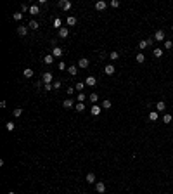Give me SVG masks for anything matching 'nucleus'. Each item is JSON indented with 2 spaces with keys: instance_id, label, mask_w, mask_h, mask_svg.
<instances>
[{
  "instance_id": "nucleus-28",
  "label": "nucleus",
  "mask_w": 173,
  "mask_h": 194,
  "mask_svg": "<svg viewBox=\"0 0 173 194\" xmlns=\"http://www.w3.org/2000/svg\"><path fill=\"white\" fill-rule=\"evenodd\" d=\"M5 128H7L9 132H12L14 128H16V125H14V123H12V121H7V123H5Z\"/></svg>"
},
{
  "instance_id": "nucleus-5",
  "label": "nucleus",
  "mask_w": 173,
  "mask_h": 194,
  "mask_svg": "<svg viewBox=\"0 0 173 194\" xmlns=\"http://www.w3.org/2000/svg\"><path fill=\"white\" fill-rule=\"evenodd\" d=\"M95 191L99 194H104L106 192V184H104V182H97V184H95Z\"/></svg>"
},
{
  "instance_id": "nucleus-38",
  "label": "nucleus",
  "mask_w": 173,
  "mask_h": 194,
  "mask_svg": "<svg viewBox=\"0 0 173 194\" xmlns=\"http://www.w3.org/2000/svg\"><path fill=\"white\" fill-rule=\"evenodd\" d=\"M28 11H29V7H28L26 4H23V5H21V12H23V14H24V12H28Z\"/></svg>"
},
{
  "instance_id": "nucleus-6",
  "label": "nucleus",
  "mask_w": 173,
  "mask_h": 194,
  "mask_svg": "<svg viewBox=\"0 0 173 194\" xmlns=\"http://www.w3.org/2000/svg\"><path fill=\"white\" fill-rule=\"evenodd\" d=\"M42 80H43V83H52V73L45 71V73L42 74Z\"/></svg>"
},
{
  "instance_id": "nucleus-29",
  "label": "nucleus",
  "mask_w": 173,
  "mask_h": 194,
  "mask_svg": "<svg viewBox=\"0 0 173 194\" xmlns=\"http://www.w3.org/2000/svg\"><path fill=\"white\" fill-rule=\"evenodd\" d=\"M171 115H163V123H171Z\"/></svg>"
},
{
  "instance_id": "nucleus-23",
  "label": "nucleus",
  "mask_w": 173,
  "mask_h": 194,
  "mask_svg": "<svg viewBox=\"0 0 173 194\" xmlns=\"http://www.w3.org/2000/svg\"><path fill=\"white\" fill-rule=\"evenodd\" d=\"M111 106H113V102H111L109 99H106V101L102 102V109H111Z\"/></svg>"
},
{
  "instance_id": "nucleus-21",
  "label": "nucleus",
  "mask_w": 173,
  "mask_h": 194,
  "mask_svg": "<svg viewBox=\"0 0 173 194\" xmlns=\"http://www.w3.org/2000/svg\"><path fill=\"white\" fill-rule=\"evenodd\" d=\"M88 99H90V101H92V104H95V102H97V101H99V95L95 94V92H92V94H90V95H88Z\"/></svg>"
},
{
  "instance_id": "nucleus-11",
  "label": "nucleus",
  "mask_w": 173,
  "mask_h": 194,
  "mask_svg": "<svg viewBox=\"0 0 173 194\" xmlns=\"http://www.w3.org/2000/svg\"><path fill=\"white\" fill-rule=\"evenodd\" d=\"M114 71H116V68L113 66V64H107V66L104 68V73L106 74H114Z\"/></svg>"
},
{
  "instance_id": "nucleus-16",
  "label": "nucleus",
  "mask_w": 173,
  "mask_h": 194,
  "mask_svg": "<svg viewBox=\"0 0 173 194\" xmlns=\"http://www.w3.org/2000/svg\"><path fill=\"white\" fill-rule=\"evenodd\" d=\"M157 118H159V113H157V111H151V113H149V120H151V121H156Z\"/></svg>"
},
{
  "instance_id": "nucleus-9",
  "label": "nucleus",
  "mask_w": 173,
  "mask_h": 194,
  "mask_svg": "<svg viewBox=\"0 0 173 194\" xmlns=\"http://www.w3.org/2000/svg\"><path fill=\"white\" fill-rule=\"evenodd\" d=\"M88 64H90V61H88L87 57H82L78 61V68H88Z\"/></svg>"
},
{
  "instance_id": "nucleus-30",
  "label": "nucleus",
  "mask_w": 173,
  "mask_h": 194,
  "mask_svg": "<svg viewBox=\"0 0 173 194\" xmlns=\"http://www.w3.org/2000/svg\"><path fill=\"white\" fill-rule=\"evenodd\" d=\"M154 57H161V56H163V49H159V47H157V49H154Z\"/></svg>"
},
{
  "instance_id": "nucleus-10",
  "label": "nucleus",
  "mask_w": 173,
  "mask_h": 194,
  "mask_svg": "<svg viewBox=\"0 0 173 194\" xmlns=\"http://www.w3.org/2000/svg\"><path fill=\"white\" fill-rule=\"evenodd\" d=\"M106 7H107V2H104V0H99V2L95 4V9H97V11H104Z\"/></svg>"
},
{
  "instance_id": "nucleus-4",
  "label": "nucleus",
  "mask_w": 173,
  "mask_h": 194,
  "mask_svg": "<svg viewBox=\"0 0 173 194\" xmlns=\"http://www.w3.org/2000/svg\"><path fill=\"white\" fill-rule=\"evenodd\" d=\"M90 113L94 116H99L100 113H102V106H97V104H92V109H90Z\"/></svg>"
},
{
  "instance_id": "nucleus-32",
  "label": "nucleus",
  "mask_w": 173,
  "mask_h": 194,
  "mask_svg": "<svg viewBox=\"0 0 173 194\" xmlns=\"http://www.w3.org/2000/svg\"><path fill=\"white\" fill-rule=\"evenodd\" d=\"M12 115L16 116V118H19V116L23 115V109H21V107H16V109H14V111H12Z\"/></svg>"
},
{
  "instance_id": "nucleus-36",
  "label": "nucleus",
  "mask_w": 173,
  "mask_h": 194,
  "mask_svg": "<svg viewBox=\"0 0 173 194\" xmlns=\"http://www.w3.org/2000/svg\"><path fill=\"white\" fill-rule=\"evenodd\" d=\"M52 87H54L52 83H43V88H45L47 92H50V90H52Z\"/></svg>"
},
{
  "instance_id": "nucleus-24",
  "label": "nucleus",
  "mask_w": 173,
  "mask_h": 194,
  "mask_svg": "<svg viewBox=\"0 0 173 194\" xmlns=\"http://www.w3.org/2000/svg\"><path fill=\"white\" fill-rule=\"evenodd\" d=\"M87 182H88V184H94V182H95V175L94 173H87Z\"/></svg>"
},
{
  "instance_id": "nucleus-26",
  "label": "nucleus",
  "mask_w": 173,
  "mask_h": 194,
  "mask_svg": "<svg viewBox=\"0 0 173 194\" xmlns=\"http://www.w3.org/2000/svg\"><path fill=\"white\" fill-rule=\"evenodd\" d=\"M109 59H113V61H116V59H120V54L116 52V50H113V52L109 54Z\"/></svg>"
},
{
  "instance_id": "nucleus-27",
  "label": "nucleus",
  "mask_w": 173,
  "mask_h": 194,
  "mask_svg": "<svg viewBox=\"0 0 173 194\" xmlns=\"http://www.w3.org/2000/svg\"><path fill=\"white\" fill-rule=\"evenodd\" d=\"M74 109H76V111H80V113L85 111V104H83V102H78L76 106H74Z\"/></svg>"
},
{
  "instance_id": "nucleus-17",
  "label": "nucleus",
  "mask_w": 173,
  "mask_h": 194,
  "mask_svg": "<svg viewBox=\"0 0 173 194\" xmlns=\"http://www.w3.org/2000/svg\"><path fill=\"white\" fill-rule=\"evenodd\" d=\"M135 61L139 62V64H142V62L145 61V56H144V54H142V52H139V54H137V56H135Z\"/></svg>"
},
{
  "instance_id": "nucleus-40",
  "label": "nucleus",
  "mask_w": 173,
  "mask_h": 194,
  "mask_svg": "<svg viewBox=\"0 0 173 194\" xmlns=\"http://www.w3.org/2000/svg\"><path fill=\"white\" fill-rule=\"evenodd\" d=\"M111 5L113 7H120V0H111Z\"/></svg>"
},
{
  "instance_id": "nucleus-19",
  "label": "nucleus",
  "mask_w": 173,
  "mask_h": 194,
  "mask_svg": "<svg viewBox=\"0 0 173 194\" xmlns=\"http://www.w3.org/2000/svg\"><path fill=\"white\" fill-rule=\"evenodd\" d=\"M33 74H35L33 69H29V68H26V69H24V78H33Z\"/></svg>"
},
{
  "instance_id": "nucleus-43",
  "label": "nucleus",
  "mask_w": 173,
  "mask_h": 194,
  "mask_svg": "<svg viewBox=\"0 0 173 194\" xmlns=\"http://www.w3.org/2000/svg\"><path fill=\"white\" fill-rule=\"evenodd\" d=\"M73 92H74V88H73V87H68V94L71 95V94H73Z\"/></svg>"
},
{
  "instance_id": "nucleus-31",
  "label": "nucleus",
  "mask_w": 173,
  "mask_h": 194,
  "mask_svg": "<svg viewBox=\"0 0 173 194\" xmlns=\"http://www.w3.org/2000/svg\"><path fill=\"white\" fill-rule=\"evenodd\" d=\"M29 28H31V29H38V23H37V21H35V19H31V21H29Z\"/></svg>"
},
{
  "instance_id": "nucleus-44",
  "label": "nucleus",
  "mask_w": 173,
  "mask_h": 194,
  "mask_svg": "<svg viewBox=\"0 0 173 194\" xmlns=\"http://www.w3.org/2000/svg\"><path fill=\"white\" fill-rule=\"evenodd\" d=\"M7 194H16V192H12V191H11V192H7Z\"/></svg>"
},
{
  "instance_id": "nucleus-1",
  "label": "nucleus",
  "mask_w": 173,
  "mask_h": 194,
  "mask_svg": "<svg viewBox=\"0 0 173 194\" xmlns=\"http://www.w3.org/2000/svg\"><path fill=\"white\" fill-rule=\"evenodd\" d=\"M57 5L62 9V11H69V9L73 7V4H71L69 0H59V2H57Z\"/></svg>"
},
{
  "instance_id": "nucleus-41",
  "label": "nucleus",
  "mask_w": 173,
  "mask_h": 194,
  "mask_svg": "<svg viewBox=\"0 0 173 194\" xmlns=\"http://www.w3.org/2000/svg\"><path fill=\"white\" fill-rule=\"evenodd\" d=\"M62 87V82H54V88H61Z\"/></svg>"
},
{
  "instance_id": "nucleus-13",
  "label": "nucleus",
  "mask_w": 173,
  "mask_h": 194,
  "mask_svg": "<svg viewBox=\"0 0 173 194\" xmlns=\"http://www.w3.org/2000/svg\"><path fill=\"white\" fill-rule=\"evenodd\" d=\"M59 37H61V38H68V37H69V29H68V28H61V29H59Z\"/></svg>"
},
{
  "instance_id": "nucleus-45",
  "label": "nucleus",
  "mask_w": 173,
  "mask_h": 194,
  "mask_svg": "<svg viewBox=\"0 0 173 194\" xmlns=\"http://www.w3.org/2000/svg\"><path fill=\"white\" fill-rule=\"evenodd\" d=\"M171 29H173V26H171Z\"/></svg>"
},
{
  "instance_id": "nucleus-12",
  "label": "nucleus",
  "mask_w": 173,
  "mask_h": 194,
  "mask_svg": "<svg viewBox=\"0 0 173 194\" xmlns=\"http://www.w3.org/2000/svg\"><path fill=\"white\" fill-rule=\"evenodd\" d=\"M17 35L26 37V35H28V28H26V26H17Z\"/></svg>"
},
{
  "instance_id": "nucleus-2",
  "label": "nucleus",
  "mask_w": 173,
  "mask_h": 194,
  "mask_svg": "<svg viewBox=\"0 0 173 194\" xmlns=\"http://www.w3.org/2000/svg\"><path fill=\"white\" fill-rule=\"evenodd\" d=\"M152 43H154L152 38H149V40H140V42H139V49L144 50V49H147V47H151Z\"/></svg>"
},
{
  "instance_id": "nucleus-15",
  "label": "nucleus",
  "mask_w": 173,
  "mask_h": 194,
  "mask_svg": "<svg viewBox=\"0 0 173 194\" xmlns=\"http://www.w3.org/2000/svg\"><path fill=\"white\" fill-rule=\"evenodd\" d=\"M29 14H31V16H37V14H40V9H38V5H31V7H29Z\"/></svg>"
},
{
  "instance_id": "nucleus-20",
  "label": "nucleus",
  "mask_w": 173,
  "mask_h": 194,
  "mask_svg": "<svg viewBox=\"0 0 173 194\" xmlns=\"http://www.w3.org/2000/svg\"><path fill=\"white\" fill-rule=\"evenodd\" d=\"M62 106L66 107V109H69V107H73V101H71V99H64V101H62Z\"/></svg>"
},
{
  "instance_id": "nucleus-42",
  "label": "nucleus",
  "mask_w": 173,
  "mask_h": 194,
  "mask_svg": "<svg viewBox=\"0 0 173 194\" xmlns=\"http://www.w3.org/2000/svg\"><path fill=\"white\" fill-rule=\"evenodd\" d=\"M59 69H66V64H64V62H59Z\"/></svg>"
},
{
  "instance_id": "nucleus-3",
  "label": "nucleus",
  "mask_w": 173,
  "mask_h": 194,
  "mask_svg": "<svg viewBox=\"0 0 173 194\" xmlns=\"http://www.w3.org/2000/svg\"><path fill=\"white\" fill-rule=\"evenodd\" d=\"M165 31H163V29H156V33H154V40L156 42H163L165 40Z\"/></svg>"
},
{
  "instance_id": "nucleus-37",
  "label": "nucleus",
  "mask_w": 173,
  "mask_h": 194,
  "mask_svg": "<svg viewBox=\"0 0 173 194\" xmlns=\"http://www.w3.org/2000/svg\"><path fill=\"white\" fill-rule=\"evenodd\" d=\"M171 47H173V42L171 40H166L165 42V49H171Z\"/></svg>"
},
{
  "instance_id": "nucleus-7",
  "label": "nucleus",
  "mask_w": 173,
  "mask_h": 194,
  "mask_svg": "<svg viewBox=\"0 0 173 194\" xmlns=\"http://www.w3.org/2000/svg\"><path fill=\"white\" fill-rule=\"evenodd\" d=\"M62 54H64V50H62L61 47H54V49H52V56H54V57H61Z\"/></svg>"
},
{
  "instance_id": "nucleus-25",
  "label": "nucleus",
  "mask_w": 173,
  "mask_h": 194,
  "mask_svg": "<svg viewBox=\"0 0 173 194\" xmlns=\"http://www.w3.org/2000/svg\"><path fill=\"white\" fill-rule=\"evenodd\" d=\"M68 71H69V74H73V76H74V74L78 73V66H69V68H68Z\"/></svg>"
},
{
  "instance_id": "nucleus-18",
  "label": "nucleus",
  "mask_w": 173,
  "mask_h": 194,
  "mask_svg": "<svg viewBox=\"0 0 173 194\" xmlns=\"http://www.w3.org/2000/svg\"><path fill=\"white\" fill-rule=\"evenodd\" d=\"M54 59H55V57H54L52 54H49V56H45V57H43V62H45V64H52Z\"/></svg>"
},
{
  "instance_id": "nucleus-22",
  "label": "nucleus",
  "mask_w": 173,
  "mask_h": 194,
  "mask_svg": "<svg viewBox=\"0 0 173 194\" xmlns=\"http://www.w3.org/2000/svg\"><path fill=\"white\" fill-rule=\"evenodd\" d=\"M156 109H157V111H165V109H166V104L163 102V101H159V102L156 104Z\"/></svg>"
},
{
  "instance_id": "nucleus-34",
  "label": "nucleus",
  "mask_w": 173,
  "mask_h": 194,
  "mask_svg": "<svg viewBox=\"0 0 173 194\" xmlns=\"http://www.w3.org/2000/svg\"><path fill=\"white\" fill-rule=\"evenodd\" d=\"M87 97H88V95H85L83 92H80V94H78V102H83V101H85Z\"/></svg>"
},
{
  "instance_id": "nucleus-35",
  "label": "nucleus",
  "mask_w": 173,
  "mask_h": 194,
  "mask_svg": "<svg viewBox=\"0 0 173 194\" xmlns=\"http://www.w3.org/2000/svg\"><path fill=\"white\" fill-rule=\"evenodd\" d=\"M14 19L21 21V19H23V12H21V11H19V12H14Z\"/></svg>"
},
{
  "instance_id": "nucleus-39",
  "label": "nucleus",
  "mask_w": 173,
  "mask_h": 194,
  "mask_svg": "<svg viewBox=\"0 0 173 194\" xmlns=\"http://www.w3.org/2000/svg\"><path fill=\"white\" fill-rule=\"evenodd\" d=\"M61 24H62V23H61V19H55V21H54V26H55V28H59V29H61Z\"/></svg>"
},
{
  "instance_id": "nucleus-8",
  "label": "nucleus",
  "mask_w": 173,
  "mask_h": 194,
  "mask_svg": "<svg viewBox=\"0 0 173 194\" xmlns=\"http://www.w3.org/2000/svg\"><path fill=\"white\" fill-rule=\"evenodd\" d=\"M85 85H88V87H95V85H97V80H95V76H88V78L85 80Z\"/></svg>"
},
{
  "instance_id": "nucleus-33",
  "label": "nucleus",
  "mask_w": 173,
  "mask_h": 194,
  "mask_svg": "<svg viewBox=\"0 0 173 194\" xmlns=\"http://www.w3.org/2000/svg\"><path fill=\"white\" fill-rule=\"evenodd\" d=\"M83 87H85V83H76V85H74V90L83 92Z\"/></svg>"
},
{
  "instance_id": "nucleus-14",
  "label": "nucleus",
  "mask_w": 173,
  "mask_h": 194,
  "mask_svg": "<svg viewBox=\"0 0 173 194\" xmlns=\"http://www.w3.org/2000/svg\"><path fill=\"white\" fill-rule=\"evenodd\" d=\"M76 21H78V19H76L74 16H68V19H66V24H68V26H74V24H76Z\"/></svg>"
}]
</instances>
